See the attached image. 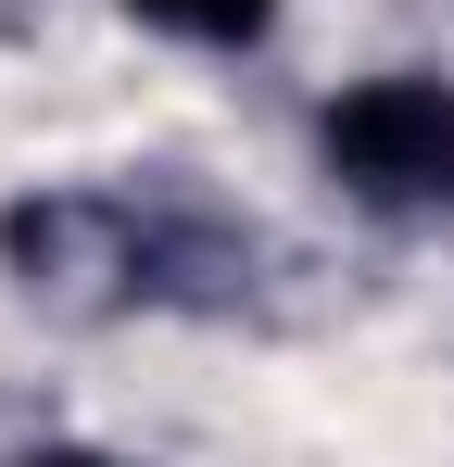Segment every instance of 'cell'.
Segmentation results:
<instances>
[{
	"label": "cell",
	"instance_id": "cell-1",
	"mask_svg": "<svg viewBox=\"0 0 454 467\" xmlns=\"http://www.w3.org/2000/svg\"><path fill=\"white\" fill-rule=\"evenodd\" d=\"M315 164L341 202L404 215V228H454V77L391 64L315 101Z\"/></svg>",
	"mask_w": 454,
	"mask_h": 467
},
{
	"label": "cell",
	"instance_id": "cell-3",
	"mask_svg": "<svg viewBox=\"0 0 454 467\" xmlns=\"http://www.w3.org/2000/svg\"><path fill=\"white\" fill-rule=\"evenodd\" d=\"M13 467H139V455H101V442H26Z\"/></svg>",
	"mask_w": 454,
	"mask_h": 467
},
{
	"label": "cell",
	"instance_id": "cell-2",
	"mask_svg": "<svg viewBox=\"0 0 454 467\" xmlns=\"http://www.w3.org/2000/svg\"><path fill=\"white\" fill-rule=\"evenodd\" d=\"M139 13L151 38H190V51H265L278 38V0H114Z\"/></svg>",
	"mask_w": 454,
	"mask_h": 467
}]
</instances>
